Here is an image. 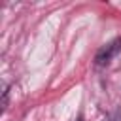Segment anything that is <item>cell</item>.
I'll return each mask as SVG.
<instances>
[{
	"instance_id": "6da1fadb",
	"label": "cell",
	"mask_w": 121,
	"mask_h": 121,
	"mask_svg": "<svg viewBox=\"0 0 121 121\" xmlns=\"http://www.w3.org/2000/svg\"><path fill=\"white\" fill-rule=\"evenodd\" d=\"M119 53H121V36H117L115 40H112L110 43H106L104 47L98 49V53L95 57V64L96 66H108Z\"/></svg>"
},
{
	"instance_id": "7a4b0ae2",
	"label": "cell",
	"mask_w": 121,
	"mask_h": 121,
	"mask_svg": "<svg viewBox=\"0 0 121 121\" xmlns=\"http://www.w3.org/2000/svg\"><path fill=\"white\" fill-rule=\"evenodd\" d=\"M6 106H8V89L4 87V91H2V110H6Z\"/></svg>"
},
{
	"instance_id": "3957f363",
	"label": "cell",
	"mask_w": 121,
	"mask_h": 121,
	"mask_svg": "<svg viewBox=\"0 0 121 121\" xmlns=\"http://www.w3.org/2000/svg\"><path fill=\"white\" fill-rule=\"evenodd\" d=\"M78 121H83V119H78Z\"/></svg>"
}]
</instances>
